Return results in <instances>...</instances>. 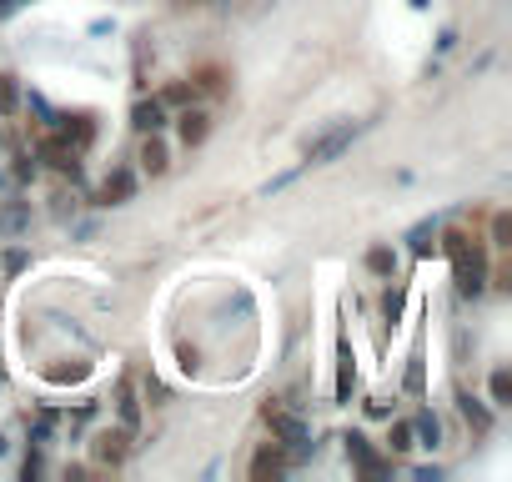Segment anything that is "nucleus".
<instances>
[{"label": "nucleus", "mask_w": 512, "mask_h": 482, "mask_svg": "<svg viewBox=\"0 0 512 482\" xmlns=\"http://www.w3.org/2000/svg\"><path fill=\"white\" fill-rule=\"evenodd\" d=\"M492 407H512V372L507 367L492 372Z\"/></svg>", "instance_id": "nucleus-18"}, {"label": "nucleus", "mask_w": 512, "mask_h": 482, "mask_svg": "<svg viewBox=\"0 0 512 482\" xmlns=\"http://www.w3.org/2000/svg\"><path fill=\"white\" fill-rule=\"evenodd\" d=\"M492 247H502V252L512 247V216H507V211L492 216Z\"/></svg>", "instance_id": "nucleus-24"}, {"label": "nucleus", "mask_w": 512, "mask_h": 482, "mask_svg": "<svg viewBox=\"0 0 512 482\" xmlns=\"http://www.w3.org/2000/svg\"><path fill=\"white\" fill-rule=\"evenodd\" d=\"M131 191H136V176H131L126 166H116V171L101 181V196H96V201H101V206H121V201H131Z\"/></svg>", "instance_id": "nucleus-8"}, {"label": "nucleus", "mask_w": 512, "mask_h": 482, "mask_svg": "<svg viewBox=\"0 0 512 482\" xmlns=\"http://www.w3.org/2000/svg\"><path fill=\"white\" fill-rule=\"evenodd\" d=\"M36 156H41V161H46V166H56V171H66V176H71V181H76V176H81V151H76V146H66V141H61V136H46V141H41V151H36Z\"/></svg>", "instance_id": "nucleus-5"}, {"label": "nucleus", "mask_w": 512, "mask_h": 482, "mask_svg": "<svg viewBox=\"0 0 512 482\" xmlns=\"http://www.w3.org/2000/svg\"><path fill=\"white\" fill-rule=\"evenodd\" d=\"M342 442H347V457H352V467H357L367 482H382V477L392 472V462H387V457H382V452H377V447L362 437V432H347Z\"/></svg>", "instance_id": "nucleus-3"}, {"label": "nucleus", "mask_w": 512, "mask_h": 482, "mask_svg": "<svg viewBox=\"0 0 512 482\" xmlns=\"http://www.w3.org/2000/svg\"><path fill=\"white\" fill-rule=\"evenodd\" d=\"M357 131H362L357 121H342L337 131H327V136H317V141L307 146V161H312V166H322V161H332V156H342V151H347V146L357 141Z\"/></svg>", "instance_id": "nucleus-4"}, {"label": "nucleus", "mask_w": 512, "mask_h": 482, "mask_svg": "<svg viewBox=\"0 0 512 482\" xmlns=\"http://www.w3.org/2000/svg\"><path fill=\"white\" fill-rule=\"evenodd\" d=\"M91 136H96V126H91L86 116H76V121H66V126H61V141H66V146H76V151H86V146H91Z\"/></svg>", "instance_id": "nucleus-15"}, {"label": "nucleus", "mask_w": 512, "mask_h": 482, "mask_svg": "<svg viewBox=\"0 0 512 482\" xmlns=\"http://www.w3.org/2000/svg\"><path fill=\"white\" fill-rule=\"evenodd\" d=\"M176 6H196V0H176Z\"/></svg>", "instance_id": "nucleus-31"}, {"label": "nucleus", "mask_w": 512, "mask_h": 482, "mask_svg": "<svg viewBox=\"0 0 512 482\" xmlns=\"http://www.w3.org/2000/svg\"><path fill=\"white\" fill-rule=\"evenodd\" d=\"M31 226V201H6L0 206V236H16Z\"/></svg>", "instance_id": "nucleus-11"}, {"label": "nucleus", "mask_w": 512, "mask_h": 482, "mask_svg": "<svg viewBox=\"0 0 512 482\" xmlns=\"http://www.w3.org/2000/svg\"><path fill=\"white\" fill-rule=\"evenodd\" d=\"M457 412L467 417V427H472V432H487V427H492V412H487L472 392H457Z\"/></svg>", "instance_id": "nucleus-13"}, {"label": "nucleus", "mask_w": 512, "mask_h": 482, "mask_svg": "<svg viewBox=\"0 0 512 482\" xmlns=\"http://www.w3.org/2000/svg\"><path fill=\"white\" fill-rule=\"evenodd\" d=\"M16 176H21V181H31V176H36V161H31V156H26V151H21V156H16Z\"/></svg>", "instance_id": "nucleus-27"}, {"label": "nucleus", "mask_w": 512, "mask_h": 482, "mask_svg": "<svg viewBox=\"0 0 512 482\" xmlns=\"http://www.w3.org/2000/svg\"><path fill=\"white\" fill-rule=\"evenodd\" d=\"M442 236V252H447V262H452V277H457V292L462 297H482V287H487V252L477 247V236H467V231H437Z\"/></svg>", "instance_id": "nucleus-1"}, {"label": "nucleus", "mask_w": 512, "mask_h": 482, "mask_svg": "<svg viewBox=\"0 0 512 482\" xmlns=\"http://www.w3.org/2000/svg\"><path fill=\"white\" fill-rule=\"evenodd\" d=\"M262 417H267V427H272V442H282V447H307V422L297 417V412H287V407H277V402H267L262 407Z\"/></svg>", "instance_id": "nucleus-2"}, {"label": "nucleus", "mask_w": 512, "mask_h": 482, "mask_svg": "<svg viewBox=\"0 0 512 482\" xmlns=\"http://www.w3.org/2000/svg\"><path fill=\"white\" fill-rule=\"evenodd\" d=\"M412 437H422V447H437V442H442V422H437L432 412H417V422H412Z\"/></svg>", "instance_id": "nucleus-16"}, {"label": "nucleus", "mask_w": 512, "mask_h": 482, "mask_svg": "<svg viewBox=\"0 0 512 482\" xmlns=\"http://www.w3.org/2000/svg\"><path fill=\"white\" fill-rule=\"evenodd\" d=\"M166 166H171V156H166V141H161V131H146V141H141V171L161 176Z\"/></svg>", "instance_id": "nucleus-9"}, {"label": "nucleus", "mask_w": 512, "mask_h": 482, "mask_svg": "<svg viewBox=\"0 0 512 482\" xmlns=\"http://www.w3.org/2000/svg\"><path fill=\"white\" fill-rule=\"evenodd\" d=\"M91 452H96V462H126V452H131V427H106V432H96V442H91Z\"/></svg>", "instance_id": "nucleus-6"}, {"label": "nucleus", "mask_w": 512, "mask_h": 482, "mask_svg": "<svg viewBox=\"0 0 512 482\" xmlns=\"http://www.w3.org/2000/svg\"><path fill=\"white\" fill-rule=\"evenodd\" d=\"M176 121H181V141H186V146H201V141L211 136V116H206V111H191V106H186Z\"/></svg>", "instance_id": "nucleus-10"}, {"label": "nucleus", "mask_w": 512, "mask_h": 482, "mask_svg": "<svg viewBox=\"0 0 512 482\" xmlns=\"http://www.w3.org/2000/svg\"><path fill=\"white\" fill-rule=\"evenodd\" d=\"M26 0H0V16H11V11H21Z\"/></svg>", "instance_id": "nucleus-30"}, {"label": "nucleus", "mask_w": 512, "mask_h": 482, "mask_svg": "<svg viewBox=\"0 0 512 482\" xmlns=\"http://www.w3.org/2000/svg\"><path fill=\"white\" fill-rule=\"evenodd\" d=\"M402 307H407V287L397 282V287H387V297H382V312H387V322H402Z\"/></svg>", "instance_id": "nucleus-21"}, {"label": "nucleus", "mask_w": 512, "mask_h": 482, "mask_svg": "<svg viewBox=\"0 0 512 482\" xmlns=\"http://www.w3.org/2000/svg\"><path fill=\"white\" fill-rule=\"evenodd\" d=\"M131 126H136L141 136H146V131H161V126H166V106H161V101H136Z\"/></svg>", "instance_id": "nucleus-12"}, {"label": "nucleus", "mask_w": 512, "mask_h": 482, "mask_svg": "<svg viewBox=\"0 0 512 482\" xmlns=\"http://www.w3.org/2000/svg\"><path fill=\"white\" fill-rule=\"evenodd\" d=\"M407 241H412V257H432L437 252V221H417Z\"/></svg>", "instance_id": "nucleus-14"}, {"label": "nucleus", "mask_w": 512, "mask_h": 482, "mask_svg": "<svg viewBox=\"0 0 512 482\" xmlns=\"http://www.w3.org/2000/svg\"><path fill=\"white\" fill-rule=\"evenodd\" d=\"M407 387L422 392V357H412V367H407Z\"/></svg>", "instance_id": "nucleus-28"}, {"label": "nucleus", "mask_w": 512, "mask_h": 482, "mask_svg": "<svg viewBox=\"0 0 512 482\" xmlns=\"http://www.w3.org/2000/svg\"><path fill=\"white\" fill-rule=\"evenodd\" d=\"M191 86H196V91H211V96H216V91L226 86V76H221L216 66H206V71H196V81H191Z\"/></svg>", "instance_id": "nucleus-26"}, {"label": "nucleus", "mask_w": 512, "mask_h": 482, "mask_svg": "<svg viewBox=\"0 0 512 482\" xmlns=\"http://www.w3.org/2000/svg\"><path fill=\"white\" fill-rule=\"evenodd\" d=\"M387 447H392V452H412V447H417V437H412V422H392V432H387Z\"/></svg>", "instance_id": "nucleus-23"}, {"label": "nucleus", "mask_w": 512, "mask_h": 482, "mask_svg": "<svg viewBox=\"0 0 512 482\" xmlns=\"http://www.w3.org/2000/svg\"><path fill=\"white\" fill-rule=\"evenodd\" d=\"M21 106V91H16V76H0V116H11Z\"/></svg>", "instance_id": "nucleus-25"}, {"label": "nucleus", "mask_w": 512, "mask_h": 482, "mask_svg": "<svg viewBox=\"0 0 512 482\" xmlns=\"http://www.w3.org/2000/svg\"><path fill=\"white\" fill-rule=\"evenodd\" d=\"M367 272L392 277V272H397V252H392V247H372V252H367Z\"/></svg>", "instance_id": "nucleus-17"}, {"label": "nucleus", "mask_w": 512, "mask_h": 482, "mask_svg": "<svg viewBox=\"0 0 512 482\" xmlns=\"http://www.w3.org/2000/svg\"><path fill=\"white\" fill-rule=\"evenodd\" d=\"M251 477L256 482H277V477H287V452H282V442L277 447H262L251 457Z\"/></svg>", "instance_id": "nucleus-7"}, {"label": "nucleus", "mask_w": 512, "mask_h": 482, "mask_svg": "<svg viewBox=\"0 0 512 482\" xmlns=\"http://www.w3.org/2000/svg\"><path fill=\"white\" fill-rule=\"evenodd\" d=\"M417 482H442V467H417Z\"/></svg>", "instance_id": "nucleus-29"}, {"label": "nucleus", "mask_w": 512, "mask_h": 482, "mask_svg": "<svg viewBox=\"0 0 512 482\" xmlns=\"http://www.w3.org/2000/svg\"><path fill=\"white\" fill-rule=\"evenodd\" d=\"M0 452H6V437H0Z\"/></svg>", "instance_id": "nucleus-32"}, {"label": "nucleus", "mask_w": 512, "mask_h": 482, "mask_svg": "<svg viewBox=\"0 0 512 482\" xmlns=\"http://www.w3.org/2000/svg\"><path fill=\"white\" fill-rule=\"evenodd\" d=\"M191 101H196V86L191 81H176V86L161 91V106H191Z\"/></svg>", "instance_id": "nucleus-20"}, {"label": "nucleus", "mask_w": 512, "mask_h": 482, "mask_svg": "<svg viewBox=\"0 0 512 482\" xmlns=\"http://www.w3.org/2000/svg\"><path fill=\"white\" fill-rule=\"evenodd\" d=\"M352 387H357V367H352V352H342V367H337V397L347 402Z\"/></svg>", "instance_id": "nucleus-22"}, {"label": "nucleus", "mask_w": 512, "mask_h": 482, "mask_svg": "<svg viewBox=\"0 0 512 482\" xmlns=\"http://www.w3.org/2000/svg\"><path fill=\"white\" fill-rule=\"evenodd\" d=\"M116 407H121V422H126V427H136V422H141V407H136V392H131V382H121V392H116Z\"/></svg>", "instance_id": "nucleus-19"}]
</instances>
